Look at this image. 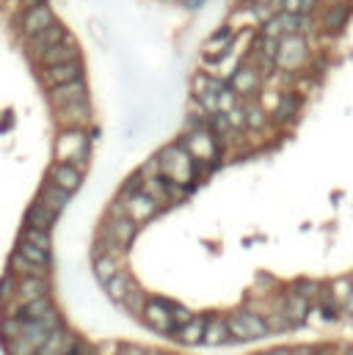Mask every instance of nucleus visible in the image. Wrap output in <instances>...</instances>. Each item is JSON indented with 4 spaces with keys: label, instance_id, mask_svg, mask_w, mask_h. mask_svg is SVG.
Wrapping results in <instances>:
<instances>
[{
    "label": "nucleus",
    "instance_id": "1",
    "mask_svg": "<svg viewBox=\"0 0 353 355\" xmlns=\"http://www.w3.org/2000/svg\"><path fill=\"white\" fill-rule=\"evenodd\" d=\"M158 160H160V177L171 179L177 184H188V187L196 179V160L180 144H171V146L160 149Z\"/></svg>",
    "mask_w": 353,
    "mask_h": 355
},
{
    "label": "nucleus",
    "instance_id": "2",
    "mask_svg": "<svg viewBox=\"0 0 353 355\" xmlns=\"http://www.w3.org/2000/svg\"><path fill=\"white\" fill-rule=\"evenodd\" d=\"M196 163H213L216 166V160H218V152H221V144H218V135L216 133H210L207 127H202V130H185L182 133V138L177 141Z\"/></svg>",
    "mask_w": 353,
    "mask_h": 355
},
{
    "label": "nucleus",
    "instance_id": "3",
    "mask_svg": "<svg viewBox=\"0 0 353 355\" xmlns=\"http://www.w3.org/2000/svg\"><path fill=\"white\" fill-rule=\"evenodd\" d=\"M55 157L61 163H69V160H88V138L80 127H72L66 130L58 141H55Z\"/></svg>",
    "mask_w": 353,
    "mask_h": 355
},
{
    "label": "nucleus",
    "instance_id": "4",
    "mask_svg": "<svg viewBox=\"0 0 353 355\" xmlns=\"http://www.w3.org/2000/svg\"><path fill=\"white\" fill-rule=\"evenodd\" d=\"M229 325V334L240 342H249V339H265L271 331L265 328V323L257 317V314H249V311H238L235 317L227 320Z\"/></svg>",
    "mask_w": 353,
    "mask_h": 355
},
{
    "label": "nucleus",
    "instance_id": "5",
    "mask_svg": "<svg viewBox=\"0 0 353 355\" xmlns=\"http://www.w3.org/2000/svg\"><path fill=\"white\" fill-rule=\"evenodd\" d=\"M119 201L124 204V215L133 220V223H146V220H152L158 212H160V204L155 201V198H149L144 190H138V193H133V195H119Z\"/></svg>",
    "mask_w": 353,
    "mask_h": 355
},
{
    "label": "nucleus",
    "instance_id": "6",
    "mask_svg": "<svg viewBox=\"0 0 353 355\" xmlns=\"http://www.w3.org/2000/svg\"><path fill=\"white\" fill-rule=\"evenodd\" d=\"M169 306H171V300H163V298H155V300L144 303V309H141L144 323H146L152 331H158V334H171V331H174V323H171Z\"/></svg>",
    "mask_w": 353,
    "mask_h": 355
},
{
    "label": "nucleus",
    "instance_id": "7",
    "mask_svg": "<svg viewBox=\"0 0 353 355\" xmlns=\"http://www.w3.org/2000/svg\"><path fill=\"white\" fill-rule=\"evenodd\" d=\"M83 77V66L80 61H69V64H55V66H41V83L47 88L53 86H64V83H72V80H80Z\"/></svg>",
    "mask_w": 353,
    "mask_h": 355
},
{
    "label": "nucleus",
    "instance_id": "8",
    "mask_svg": "<svg viewBox=\"0 0 353 355\" xmlns=\"http://www.w3.org/2000/svg\"><path fill=\"white\" fill-rule=\"evenodd\" d=\"M50 102L64 108V105H72V102H88V88L80 80H72V83H64V86H53L50 88Z\"/></svg>",
    "mask_w": 353,
    "mask_h": 355
},
{
    "label": "nucleus",
    "instance_id": "9",
    "mask_svg": "<svg viewBox=\"0 0 353 355\" xmlns=\"http://www.w3.org/2000/svg\"><path fill=\"white\" fill-rule=\"evenodd\" d=\"M108 231H111V240L119 242L122 248H127L135 234H138V223H133L127 215H111L108 218Z\"/></svg>",
    "mask_w": 353,
    "mask_h": 355
},
{
    "label": "nucleus",
    "instance_id": "10",
    "mask_svg": "<svg viewBox=\"0 0 353 355\" xmlns=\"http://www.w3.org/2000/svg\"><path fill=\"white\" fill-rule=\"evenodd\" d=\"M47 295V278H39V276H25L17 281V303H30L36 298H44Z\"/></svg>",
    "mask_w": 353,
    "mask_h": 355
},
{
    "label": "nucleus",
    "instance_id": "11",
    "mask_svg": "<svg viewBox=\"0 0 353 355\" xmlns=\"http://www.w3.org/2000/svg\"><path fill=\"white\" fill-rule=\"evenodd\" d=\"M50 182L58 184L66 193H75L80 187V182H83V174L75 166H69V163H58V166L50 169Z\"/></svg>",
    "mask_w": 353,
    "mask_h": 355
},
{
    "label": "nucleus",
    "instance_id": "12",
    "mask_svg": "<svg viewBox=\"0 0 353 355\" xmlns=\"http://www.w3.org/2000/svg\"><path fill=\"white\" fill-rule=\"evenodd\" d=\"M69 198H72V193H66V190H61L58 184L47 182V184L41 187V193H39V198H36V201H39L41 207H47L50 212H55V215H58V212L69 204Z\"/></svg>",
    "mask_w": 353,
    "mask_h": 355
},
{
    "label": "nucleus",
    "instance_id": "13",
    "mask_svg": "<svg viewBox=\"0 0 353 355\" xmlns=\"http://www.w3.org/2000/svg\"><path fill=\"white\" fill-rule=\"evenodd\" d=\"M204 328H207V317H191L185 325L177 328V342L180 345H202V336H204Z\"/></svg>",
    "mask_w": 353,
    "mask_h": 355
},
{
    "label": "nucleus",
    "instance_id": "14",
    "mask_svg": "<svg viewBox=\"0 0 353 355\" xmlns=\"http://www.w3.org/2000/svg\"><path fill=\"white\" fill-rule=\"evenodd\" d=\"M58 119H61L64 124H69V127L88 124V122H91V105H88V102H72V105H64Z\"/></svg>",
    "mask_w": 353,
    "mask_h": 355
},
{
    "label": "nucleus",
    "instance_id": "15",
    "mask_svg": "<svg viewBox=\"0 0 353 355\" xmlns=\"http://www.w3.org/2000/svg\"><path fill=\"white\" fill-rule=\"evenodd\" d=\"M229 342H232L229 325H227L224 320H207V328H204L202 345H210V347H221V345H229Z\"/></svg>",
    "mask_w": 353,
    "mask_h": 355
},
{
    "label": "nucleus",
    "instance_id": "16",
    "mask_svg": "<svg viewBox=\"0 0 353 355\" xmlns=\"http://www.w3.org/2000/svg\"><path fill=\"white\" fill-rule=\"evenodd\" d=\"M307 314H309V300L304 295H298V292H290L287 300H285V317L296 325V323H304Z\"/></svg>",
    "mask_w": 353,
    "mask_h": 355
},
{
    "label": "nucleus",
    "instance_id": "17",
    "mask_svg": "<svg viewBox=\"0 0 353 355\" xmlns=\"http://www.w3.org/2000/svg\"><path fill=\"white\" fill-rule=\"evenodd\" d=\"M25 220H28V226H33V229H44V231H50V226L55 223V212H50L47 207H41V204L36 201V204L28 209Z\"/></svg>",
    "mask_w": 353,
    "mask_h": 355
},
{
    "label": "nucleus",
    "instance_id": "18",
    "mask_svg": "<svg viewBox=\"0 0 353 355\" xmlns=\"http://www.w3.org/2000/svg\"><path fill=\"white\" fill-rule=\"evenodd\" d=\"M17 253L25 256L28 262L39 265V267H47V265H50V251L39 248V245H33V242H28V240H19V242H17Z\"/></svg>",
    "mask_w": 353,
    "mask_h": 355
},
{
    "label": "nucleus",
    "instance_id": "19",
    "mask_svg": "<svg viewBox=\"0 0 353 355\" xmlns=\"http://www.w3.org/2000/svg\"><path fill=\"white\" fill-rule=\"evenodd\" d=\"M11 273H14V276H19V278H25V276L47 278V267H39V265L28 262V259H25V256H19L17 251H14V256H11Z\"/></svg>",
    "mask_w": 353,
    "mask_h": 355
},
{
    "label": "nucleus",
    "instance_id": "20",
    "mask_svg": "<svg viewBox=\"0 0 353 355\" xmlns=\"http://www.w3.org/2000/svg\"><path fill=\"white\" fill-rule=\"evenodd\" d=\"M141 190H144L149 198H155L160 207L169 204V195H166V179L163 177H146L141 182Z\"/></svg>",
    "mask_w": 353,
    "mask_h": 355
},
{
    "label": "nucleus",
    "instance_id": "21",
    "mask_svg": "<svg viewBox=\"0 0 353 355\" xmlns=\"http://www.w3.org/2000/svg\"><path fill=\"white\" fill-rule=\"evenodd\" d=\"M119 270H116V259L113 256H97L94 259V276H97V281L105 287L113 276H116Z\"/></svg>",
    "mask_w": 353,
    "mask_h": 355
},
{
    "label": "nucleus",
    "instance_id": "22",
    "mask_svg": "<svg viewBox=\"0 0 353 355\" xmlns=\"http://www.w3.org/2000/svg\"><path fill=\"white\" fill-rule=\"evenodd\" d=\"M47 311H50V298L44 295V298H36V300H30V303H22L19 317H22V320H41Z\"/></svg>",
    "mask_w": 353,
    "mask_h": 355
},
{
    "label": "nucleus",
    "instance_id": "23",
    "mask_svg": "<svg viewBox=\"0 0 353 355\" xmlns=\"http://www.w3.org/2000/svg\"><path fill=\"white\" fill-rule=\"evenodd\" d=\"M298 102H301V97H298V94H279V102H276V108H274V116H279V119H290V116H296Z\"/></svg>",
    "mask_w": 353,
    "mask_h": 355
},
{
    "label": "nucleus",
    "instance_id": "24",
    "mask_svg": "<svg viewBox=\"0 0 353 355\" xmlns=\"http://www.w3.org/2000/svg\"><path fill=\"white\" fill-rule=\"evenodd\" d=\"M119 303H122V306H124L127 311H141V309H144V292H141V289H138V287H135V284L130 281Z\"/></svg>",
    "mask_w": 353,
    "mask_h": 355
},
{
    "label": "nucleus",
    "instance_id": "25",
    "mask_svg": "<svg viewBox=\"0 0 353 355\" xmlns=\"http://www.w3.org/2000/svg\"><path fill=\"white\" fill-rule=\"evenodd\" d=\"M6 350H8V355H39V347L33 342H28L25 336L6 339Z\"/></svg>",
    "mask_w": 353,
    "mask_h": 355
},
{
    "label": "nucleus",
    "instance_id": "26",
    "mask_svg": "<svg viewBox=\"0 0 353 355\" xmlns=\"http://www.w3.org/2000/svg\"><path fill=\"white\" fill-rule=\"evenodd\" d=\"M243 111H246V127L263 130V127L268 124V113H265L263 108H257V105H243Z\"/></svg>",
    "mask_w": 353,
    "mask_h": 355
},
{
    "label": "nucleus",
    "instance_id": "27",
    "mask_svg": "<svg viewBox=\"0 0 353 355\" xmlns=\"http://www.w3.org/2000/svg\"><path fill=\"white\" fill-rule=\"evenodd\" d=\"M22 240H28V242H33V245H39V248L50 251V231H44V229H33V226H25V231H22Z\"/></svg>",
    "mask_w": 353,
    "mask_h": 355
},
{
    "label": "nucleus",
    "instance_id": "28",
    "mask_svg": "<svg viewBox=\"0 0 353 355\" xmlns=\"http://www.w3.org/2000/svg\"><path fill=\"white\" fill-rule=\"evenodd\" d=\"M127 284H130V278H127L124 273H116V276H113V278L105 284V292H108L113 300H122V295H124Z\"/></svg>",
    "mask_w": 353,
    "mask_h": 355
},
{
    "label": "nucleus",
    "instance_id": "29",
    "mask_svg": "<svg viewBox=\"0 0 353 355\" xmlns=\"http://www.w3.org/2000/svg\"><path fill=\"white\" fill-rule=\"evenodd\" d=\"M0 334H3L6 339H17V336H22V317H3V323H0Z\"/></svg>",
    "mask_w": 353,
    "mask_h": 355
},
{
    "label": "nucleus",
    "instance_id": "30",
    "mask_svg": "<svg viewBox=\"0 0 353 355\" xmlns=\"http://www.w3.org/2000/svg\"><path fill=\"white\" fill-rule=\"evenodd\" d=\"M353 292V284H351V278H340V281H334L332 284V298L343 306L345 300H348V295Z\"/></svg>",
    "mask_w": 353,
    "mask_h": 355
},
{
    "label": "nucleus",
    "instance_id": "31",
    "mask_svg": "<svg viewBox=\"0 0 353 355\" xmlns=\"http://www.w3.org/2000/svg\"><path fill=\"white\" fill-rule=\"evenodd\" d=\"M296 292H298V295H304V298L312 303V300L321 295V284H318V281H312V278H301V281L296 284Z\"/></svg>",
    "mask_w": 353,
    "mask_h": 355
},
{
    "label": "nucleus",
    "instance_id": "32",
    "mask_svg": "<svg viewBox=\"0 0 353 355\" xmlns=\"http://www.w3.org/2000/svg\"><path fill=\"white\" fill-rule=\"evenodd\" d=\"M14 292H17V278H14V273H6V276L0 278V303L11 300Z\"/></svg>",
    "mask_w": 353,
    "mask_h": 355
},
{
    "label": "nucleus",
    "instance_id": "33",
    "mask_svg": "<svg viewBox=\"0 0 353 355\" xmlns=\"http://www.w3.org/2000/svg\"><path fill=\"white\" fill-rule=\"evenodd\" d=\"M224 116H227V122H229V127H232V130H246V111H243V105H238V108L227 111Z\"/></svg>",
    "mask_w": 353,
    "mask_h": 355
},
{
    "label": "nucleus",
    "instance_id": "34",
    "mask_svg": "<svg viewBox=\"0 0 353 355\" xmlns=\"http://www.w3.org/2000/svg\"><path fill=\"white\" fill-rule=\"evenodd\" d=\"M169 314H171V323H174V331H177L180 325H185V323H188V320L193 317V314H191V311H188L185 306H180V303H171V306H169Z\"/></svg>",
    "mask_w": 353,
    "mask_h": 355
},
{
    "label": "nucleus",
    "instance_id": "35",
    "mask_svg": "<svg viewBox=\"0 0 353 355\" xmlns=\"http://www.w3.org/2000/svg\"><path fill=\"white\" fill-rule=\"evenodd\" d=\"M263 323H265L268 331H287V328L293 325V323L285 317V311H282V314H268V320H263Z\"/></svg>",
    "mask_w": 353,
    "mask_h": 355
},
{
    "label": "nucleus",
    "instance_id": "36",
    "mask_svg": "<svg viewBox=\"0 0 353 355\" xmlns=\"http://www.w3.org/2000/svg\"><path fill=\"white\" fill-rule=\"evenodd\" d=\"M138 177L146 179V177H160V160H158V155L155 157H149L141 169H138Z\"/></svg>",
    "mask_w": 353,
    "mask_h": 355
},
{
    "label": "nucleus",
    "instance_id": "37",
    "mask_svg": "<svg viewBox=\"0 0 353 355\" xmlns=\"http://www.w3.org/2000/svg\"><path fill=\"white\" fill-rule=\"evenodd\" d=\"M343 311H345V314H351V317H353V292L348 295V300L343 303Z\"/></svg>",
    "mask_w": 353,
    "mask_h": 355
},
{
    "label": "nucleus",
    "instance_id": "38",
    "mask_svg": "<svg viewBox=\"0 0 353 355\" xmlns=\"http://www.w3.org/2000/svg\"><path fill=\"white\" fill-rule=\"evenodd\" d=\"M265 355H293L290 350H274V353H265Z\"/></svg>",
    "mask_w": 353,
    "mask_h": 355
},
{
    "label": "nucleus",
    "instance_id": "39",
    "mask_svg": "<svg viewBox=\"0 0 353 355\" xmlns=\"http://www.w3.org/2000/svg\"><path fill=\"white\" fill-rule=\"evenodd\" d=\"M293 355H315L312 350H298V353H293Z\"/></svg>",
    "mask_w": 353,
    "mask_h": 355
},
{
    "label": "nucleus",
    "instance_id": "40",
    "mask_svg": "<svg viewBox=\"0 0 353 355\" xmlns=\"http://www.w3.org/2000/svg\"><path fill=\"white\" fill-rule=\"evenodd\" d=\"M345 355H353V350H348V353H345Z\"/></svg>",
    "mask_w": 353,
    "mask_h": 355
},
{
    "label": "nucleus",
    "instance_id": "41",
    "mask_svg": "<svg viewBox=\"0 0 353 355\" xmlns=\"http://www.w3.org/2000/svg\"><path fill=\"white\" fill-rule=\"evenodd\" d=\"M351 284H353V276H351Z\"/></svg>",
    "mask_w": 353,
    "mask_h": 355
}]
</instances>
